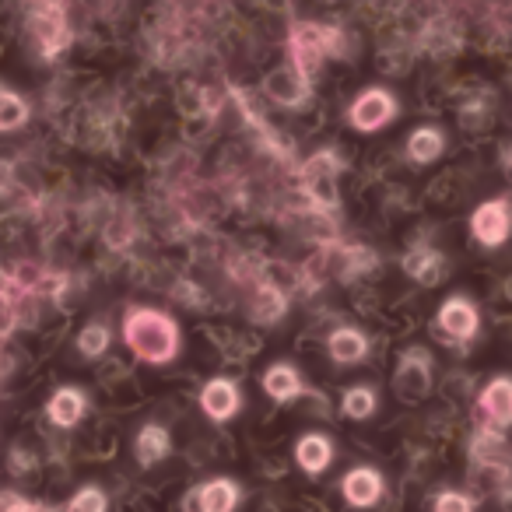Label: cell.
Masks as SVG:
<instances>
[{"label": "cell", "mask_w": 512, "mask_h": 512, "mask_svg": "<svg viewBox=\"0 0 512 512\" xmlns=\"http://www.w3.org/2000/svg\"><path fill=\"white\" fill-rule=\"evenodd\" d=\"M337 43H341V36L330 32V29H323V25H299V29L292 32L295 71H299L302 78H309V74L316 71V64H320V60L327 57Z\"/></svg>", "instance_id": "cell-2"}, {"label": "cell", "mask_w": 512, "mask_h": 512, "mask_svg": "<svg viewBox=\"0 0 512 512\" xmlns=\"http://www.w3.org/2000/svg\"><path fill=\"white\" fill-rule=\"evenodd\" d=\"M106 495H102L99 488H81L78 495L71 498V505H67L64 512H106Z\"/></svg>", "instance_id": "cell-24"}, {"label": "cell", "mask_w": 512, "mask_h": 512, "mask_svg": "<svg viewBox=\"0 0 512 512\" xmlns=\"http://www.w3.org/2000/svg\"><path fill=\"white\" fill-rule=\"evenodd\" d=\"M169 432L162 425H144L141 435H137V463L141 467H155L158 460L169 456Z\"/></svg>", "instance_id": "cell-17"}, {"label": "cell", "mask_w": 512, "mask_h": 512, "mask_svg": "<svg viewBox=\"0 0 512 512\" xmlns=\"http://www.w3.org/2000/svg\"><path fill=\"white\" fill-rule=\"evenodd\" d=\"M32 25H36V36H39V43H43L46 57H53V53H57L60 46L67 43L64 15H60L57 8H43V11H36V18H32Z\"/></svg>", "instance_id": "cell-14"}, {"label": "cell", "mask_w": 512, "mask_h": 512, "mask_svg": "<svg viewBox=\"0 0 512 512\" xmlns=\"http://www.w3.org/2000/svg\"><path fill=\"white\" fill-rule=\"evenodd\" d=\"M439 327L456 341H470L477 334V327H481V316L467 299H446L439 309Z\"/></svg>", "instance_id": "cell-8"}, {"label": "cell", "mask_w": 512, "mask_h": 512, "mask_svg": "<svg viewBox=\"0 0 512 512\" xmlns=\"http://www.w3.org/2000/svg\"><path fill=\"white\" fill-rule=\"evenodd\" d=\"M281 313H285V295H281L278 288L264 285V288H260V299H256L253 316H256L260 323H274Z\"/></svg>", "instance_id": "cell-22"}, {"label": "cell", "mask_w": 512, "mask_h": 512, "mask_svg": "<svg viewBox=\"0 0 512 512\" xmlns=\"http://www.w3.org/2000/svg\"><path fill=\"white\" fill-rule=\"evenodd\" d=\"M295 460H299V467L306 474H323L330 467V460H334V446H330L327 435H306L295 446Z\"/></svg>", "instance_id": "cell-11"}, {"label": "cell", "mask_w": 512, "mask_h": 512, "mask_svg": "<svg viewBox=\"0 0 512 512\" xmlns=\"http://www.w3.org/2000/svg\"><path fill=\"white\" fill-rule=\"evenodd\" d=\"M393 386H397V393L404 400H421L428 393V386H432V379H428V355L425 351H407L404 362L397 365V379H393Z\"/></svg>", "instance_id": "cell-5"}, {"label": "cell", "mask_w": 512, "mask_h": 512, "mask_svg": "<svg viewBox=\"0 0 512 512\" xmlns=\"http://www.w3.org/2000/svg\"><path fill=\"white\" fill-rule=\"evenodd\" d=\"M200 407H204L207 418L228 421L239 411V390H235V383H228V379H211V383L204 386V393H200Z\"/></svg>", "instance_id": "cell-10"}, {"label": "cell", "mask_w": 512, "mask_h": 512, "mask_svg": "<svg viewBox=\"0 0 512 512\" xmlns=\"http://www.w3.org/2000/svg\"><path fill=\"white\" fill-rule=\"evenodd\" d=\"M267 95H271L274 102H285V106H299L302 99L309 95V81L302 78L299 71H274L271 78H267Z\"/></svg>", "instance_id": "cell-13"}, {"label": "cell", "mask_w": 512, "mask_h": 512, "mask_svg": "<svg viewBox=\"0 0 512 512\" xmlns=\"http://www.w3.org/2000/svg\"><path fill=\"white\" fill-rule=\"evenodd\" d=\"M404 271L411 274V278L425 281V285H439L442 274H446V260H442L435 249H414V253H407Z\"/></svg>", "instance_id": "cell-16"}, {"label": "cell", "mask_w": 512, "mask_h": 512, "mask_svg": "<svg viewBox=\"0 0 512 512\" xmlns=\"http://www.w3.org/2000/svg\"><path fill=\"white\" fill-rule=\"evenodd\" d=\"M123 337H127L130 351L151 365L172 362V355L179 348V327L165 313H158V309L130 313L127 323H123Z\"/></svg>", "instance_id": "cell-1"}, {"label": "cell", "mask_w": 512, "mask_h": 512, "mask_svg": "<svg viewBox=\"0 0 512 512\" xmlns=\"http://www.w3.org/2000/svg\"><path fill=\"white\" fill-rule=\"evenodd\" d=\"M235 505H239V488H235V481H225V477L207 481L204 488L186 498L190 512H232Z\"/></svg>", "instance_id": "cell-6"}, {"label": "cell", "mask_w": 512, "mask_h": 512, "mask_svg": "<svg viewBox=\"0 0 512 512\" xmlns=\"http://www.w3.org/2000/svg\"><path fill=\"white\" fill-rule=\"evenodd\" d=\"M264 390L271 400L288 404V400H295L302 393V379L292 365H274V369H267V376H264Z\"/></svg>", "instance_id": "cell-15"}, {"label": "cell", "mask_w": 512, "mask_h": 512, "mask_svg": "<svg viewBox=\"0 0 512 512\" xmlns=\"http://www.w3.org/2000/svg\"><path fill=\"white\" fill-rule=\"evenodd\" d=\"M25 120H29L25 99H18L8 88H0V130H15V127H22Z\"/></svg>", "instance_id": "cell-20"}, {"label": "cell", "mask_w": 512, "mask_h": 512, "mask_svg": "<svg viewBox=\"0 0 512 512\" xmlns=\"http://www.w3.org/2000/svg\"><path fill=\"white\" fill-rule=\"evenodd\" d=\"M502 162H505V165H509V169H512V144H509V148L502 151Z\"/></svg>", "instance_id": "cell-27"}, {"label": "cell", "mask_w": 512, "mask_h": 512, "mask_svg": "<svg viewBox=\"0 0 512 512\" xmlns=\"http://www.w3.org/2000/svg\"><path fill=\"white\" fill-rule=\"evenodd\" d=\"M46 414H50L53 425L74 428L81 421V414H85V397H81V390H74V386L57 390V393H53V400H50V407H46Z\"/></svg>", "instance_id": "cell-12"}, {"label": "cell", "mask_w": 512, "mask_h": 512, "mask_svg": "<svg viewBox=\"0 0 512 512\" xmlns=\"http://www.w3.org/2000/svg\"><path fill=\"white\" fill-rule=\"evenodd\" d=\"M393 113H397L393 95L383 92V88H369V92L358 95V102L351 106V123H355L358 130H379L383 123L393 120Z\"/></svg>", "instance_id": "cell-4"}, {"label": "cell", "mask_w": 512, "mask_h": 512, "mask_svg": "<svg viewBox=\"0 0 512 512\" xmlns=\"http://www.w3.org/2000/svg\"><path fill=\"white\" fill-rule=\"evenodd\" d=\"M407 155L414 158V162H435V158L442 155V134L439 130H414L411 141H407Z\"/></svg>", "instance_id": "cell-19"}, {"label": "cell", "mask_w": 512, "mask_h": 512, "mask_svg": "<svg viewBox=\"0 0 512 512\" xmlns=\"http://www.w3.org/2000/svg\"><path fill=\"white\" fill-rule=\"evenodd\" d=\"M0 512H53V509L36 505V502H25L22 495H0Z\"/></svg>", "instance_id": "cell-26"}, {"label": "cell", "mask_w": 512, "mask_h": 512, "mask_svg": "<svg viewBox=\"0 0 512 512\" xmlns=\"http://www.w3.org/2000/svg\"><path fill=\"white\" fill-rule=\"evenodd\" d=\"M481 411L491 428H509L512 425V379L498 376L484 386L481 393Z\"/></svg>", "instance_id": "cell-7"}, {"label": "cell", "mask_w": 512, "mask_h": 512, "mask_svg": "<svg viewBox=\"0 0 512 512\" xmlns=\"http://www.w3.org/2000/svg\"><path fill=\"white\" fill-rule=\"evenodd\" d=\"M470 228H474V239L484 242V246H502L512 232L509 221V207L502 200H491V204H481L470 218Z\"/></svg>", "instance_id": "cell-3"}, {"label": "cell", "mask_w": 512, "mask_h": 512, "mask_svg": "<svg viewBox=\"0 0 512 512\" xmlns=\"http://www.w3.org/2000/svg\"><path fill=\"white\" fill-rule=\"evenodd\" d=\"M365 351H369V341H365L358 330H337L334 337H330V358L341 365H355L365 358Z\"/></svg>", "instance_id": "cell-18"}, {"label": "cell", "mask_w": 512, "mask_h": 512, "mask_svg": "<svg viewBox=\"0 0 512 512\" xmlns=\"http://www.w3.org/2000/svg\"><path fill=\"white\" fill-rule=\"evenodd\" d=\"M78 348H81V355L99 358L102 351L109 348V330L102 327V323H92V327H85V330H81V337H78Z\"/></svg>", "instance_id": "cell-23"}, {"label": "cell", "mask_w": 512, "mask_h": 512, "mask_svg": "<svg viewBox=\"0 0 512 512\" xmlns=\"http://www.w3.org/2000/svg\"><path fill=\"white\" fill-rule=\"evenodd\" d=\"M341 491H344V498H348V505L369 509V505H376L379 498H383V477L372 467H355L341 481Z\"/></svg>", "instance_id": "cell-9"}, {"label": "cell", "mask_w": 512, "mask_h": 512, "mask_svg": "<svg viewBox=\"0 0 512 512\" xmlns=\"http://www.w3.org/2000/svg\"><path fill=\"white\" fill-rule=\"evenodd\" d=\"M344 414H348V418H369L372 411H376V393L369 390V386H355V390H348L344 393Z\"/></svg>", "instance_id": "cell-21"}, {"label": "cell", "mask_w": 512, "mask_h": 512, "mask_svg": "<svg viewBox=\"0 0 512 512\" xmlns=\"http://www.w3.org/2000/svg\"><path fill=\"white\" fill-rule=\"evenodd\" d=\"M435 512H474V502L467 495H460V491H442L435 498Z\"/></svg>", "instance_id": "cell-25"}]
</instances>
